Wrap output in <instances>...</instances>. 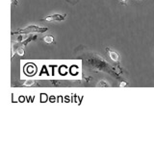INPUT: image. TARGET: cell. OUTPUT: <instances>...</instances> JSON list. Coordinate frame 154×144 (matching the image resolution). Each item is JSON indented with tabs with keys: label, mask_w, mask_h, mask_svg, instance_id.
Here are the masks:
<instances>
[{
	"label": "cell",
	"mask_w": 154,
	"mask_h": 144,
	"mask_svg": "<svg viewBox=\"0 0 154 144\" xmlns=\"http://www.w3.org/2000/svg\"><path fill=\"white\" fill-rule=\"evenodd\" d=\"M51 83L54 85V86H58L60 84H61V81H52Z\"/></svg>",
	"instance_id": "9c48e42d"
},
{
	"label": "cell",
	"mask_w": 154,
	"mask_h": 144,
	"mask_svg": "<svg viewBox=\"0 0 154 144\" xmlns=\"http://www.w3.org/2000/svg\"><path fill=\"white\" fill-rule=\"evenodd\" d=\"M136 1H139V0H136Z\"/></svg>",
	"instance_id": "5bb4252c"
},
{
	"label": "cell",
	"mask_w": 154,
	"mask_h": 144,
	"mask_svg": "<svg viewBox=\"0 0 154 144\" xmlns=\"http://www.w3.org/2000/svg\"><path fill=\"white\" fill-rule=\"evenodd\" d=\"M42 40L45 41V43H48V44H51V43H55V40H54V37L51 36V35H47L45 37H43Z\"/></svg>",
	"instance_id": "8992f818"
},
{
	"label": "cell",
	"mask_w": 154,
	"mask_h": 144,
	"mask_svg": "<svg viewBox=\"0 0 154 144\" xmlns=\"http://www.w3.org/2000/svg\"><path fill=\"white\" fill-rule=\"evenodd\" d=\"M48 30L47 27H38L37 25H28L27 27L23 29H19L17 31L12 32V35H26V34H31V33H45Z\"/></svg>",
	"instance_id": "7a4b0ae2"
},
{
	"label": "cell",
	"mask_w": 154,
	"mask_h": 144,
	"mask_svg": "<svg viewBox=\"0 0 154 144\" xmlns=\"http://www.w3.org/2000/svg\"><path fill=\"white\" fill-rule=\"evenodd\" d=\"M106 51H107V53L109 54L110 59L115 62L116 66H117L118 68H119V73H122V68H120V64H119V53L116 52L115 50H112L109 47L106 48Z\"/></svg>",
	"instance_id": "3957f363"
},
{
	"label": "cell",
	"mask_w": 154,
	"mask_h": 144,
	"mask_svg": "<svg viewBox=\"0 0 154 144\" xmlns=\"http://www.w3.org/2000/svg\"><path fill=\"white\" fill-rule=\"evenodd\" d=\"M23 40H24L23 36H19V37L17 38V42H22Z\"/></svg>",
	"instance_id": "7c38bea8"
},
{
	"label": "cell",
	"mask_w": 154,
	"mask_h": 144,
	"mask_svg": "<svg viewBox=\"0 0 154 144\" xmlns=\"http://www.w3.org/2000/svg\"><path fill=\"white\" fill-rule=\"evenodd\" d=\"M37 38H38V36H37V35H33V34H32L31 36H29V37L26 38V40H24L21 43H22V45H23L24 47H25L29 42H30V41H33V40H36Z\"/></svg>",
	"instance_id": "5b68a950"
},
{
	"label": "cell",
	"mask_w": 154,
	"mask_h": 144,
	"mask_svg": "<svg viewBox=\"0 0 154 144\" xmlns=\"http://www.w3.org/2000/svg\"><path fill=\"white\" fill-rule=\"evenodd\" d=\"M36 81H34V80H26V81H24L23 82V86H32L34 85H36Z\"/></svg>",
	"instance_id": "52a82bcc"
},
{
	"label": "cell",
	"mask_w": 154,
	"mask_h": 144,
	"mask_svg": "<svg viewBox=\"0 0 154 144\" xmlns=\"http://www.w3.org/2000/svg\"><path fill=\"white\" fill-rule=\"evenodd\" d=\"M86 67L90 70H93L94 72L98 71H103L106 73H109L110 75H112L116 77L119 80H122V78L119 77V75L116 72V69L114 67H112L108 62H106L102 57H100L97 54H91L87 59L85 60Z\"/></svg>",
	"instance_id": "6da1fadb"
},
{
	"label": "cell",
	"mask_w": 154,
	"mask_h": 144,
	"mask_svg": "<svg viewBox=\"0 0 154 144\" xmlns=\"http://www.w3.org/2000/svg\"><path fill=\"white\" fill-rule=\"evenodd\" d=\"M120 2H122V5H124V6H126V2H127V0H120Z\"/></svg>",
	"instance_id": "4fadbf2b"
},
{
	"label": "cell",
	"mask_w": 154,
	"mask_h": 144,
	"mask_svg": "<svg viewBox=\"0 0 154 144\" xmlns=\"http://www.w3.org/2000/svg\"><path fill=\"white\" fill-rule=\"evenodd\" d=\"M66 1L67 2H69V3H71V4H76V3H78V1H79V0H66Z\"/></svg>",
	"instance_id": "8fae6325"
},
{
	"label": "cell",
	"mask_w": 154,
	"mask_h": 144,
	"mask_svg": "<svg viewBox=\"0 0 154 144\" xmlns=\"http://www.w3.org/2000/svg\"><path fill=\"white\" fill-rule=\"evenodd\" d=\"M96 86H103V88H106V86H109V84H107V83H105V82H103V81H100L99 83L96 85Z\"/></svg>",
	"instance_id": "ba28073f"
},
{
	"label": "cell",
	"mask_w": 154,
	"mask_h": 144,
	"mask_svg": "<svg viewBox=\"0 0 154 144\" xmlns=\"http://www.w3.org/2000/svg\"><path fill=\"white\" fill-rule=\"evenodd\" d=\"M128 86V83H126V82H124V81H122L119 84V86Z\"/></svg>",
	"instance_id": "30bf717a"
},
{
	"label": "cell",
	"mask_w": 154,
	"mask_h": 144,
	"mask_svg": "<svg viewBox=\"0 0 154 144\" xmlns=\"http://www.w3.org/2000/svg\"><path fill=\"white\" fill-rule=\"evenodd\" d=\"M66 18V14H52V16H48L45 18L42 19V21H47V22H52V21H64L65 19Z\"/></svg>",
	"instance_id": "277c9868"
}]
</instances>
